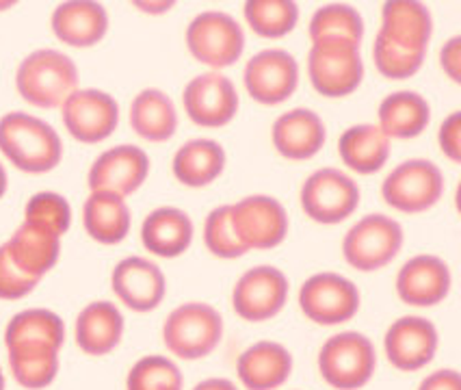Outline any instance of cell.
<instances>
[{"mask_svg": "<svg viewBox=\"0 0 461 390\" xmlns=\"http://www.w3.org/2000/svg\"><path fill=\"white\" fill-rule=\"evenodd\" d=\"M453 277L448 265L433 254H420L410 258L396 276V293L401 302L410 306H436L447 299Z\"/></svg>", "mask_w": 461, "mask_h": 390, "instance_id": "20", "label": "cell"}, {"mask_svg": "<svg viewBox=\"0 0 461 390\" xmlns=\"http://www.w3.org/2000/svg\"><path fill=\"white\" fill-rule=\"evenodd\" d=\"M288 299V277L277 267L260 265L245 271L232 291L234 313L251 323L276 317Z\"/></svg>", "mask_w": 461, "mask_h": 390, "instance_id": "13", "label": "cell"}, {"mask_svg": "<svg viewBox=\"0 0 461 390\" xmlns=\"http://www.w3.org/2000/svg\"><path fill=\"white\" fill-rule=\"evenodd\" d=\"M63 340H66V325L59 314L46 308L23 310L5 330V345L9 356L59 354Z\"/></svg>", "mask_w": 461, "mask_h": 390, "instance_id": "16", "label": "cell"}, {"mask_svg": "<svg viewBox=\"0 0 461 390\" xmlns=\"http://www.w3.org/2000/svg\"><path fill=\"white\" fill-rule=\"evenodd\" d=\"M245 89L256 103L282 104L299 85V63L291 52L271 48L251 57L245 66Z\"/></svg>", "mask_w": 461, "mask_h": 390, "instance_id": "15", "label": "cell"}, {"mask_svg": "<svg viewBox=\"0 0 461 390\" xmlns=\"http://www.w3.org/2000/svg\"><path fill=\"white\" fill-rule=\"evenodd\" d=\"M193 390H239L234 386L230 379H221V377H211V379H203V382L197 384Z\"/></svg>", "mask_w": 461, "mask_h": 390, "instance_id": "44", "label": "cell"}, {"mask_svg": "<svg viewBox=\"0 0 461 390\" xmlns=\"http://www.w3.org/2000/svg\"><path fill=\"white\" fill-rule=\"evenodd\" d=\"M83 226L94 241L117 245L131 232V208L124 197L91 191L83 206Z\"/></svg>", "mask_w": 461, "mask_h": 390, "instance_id": "27", "label": "cell"}, {"mask_svg": "<svg viewBox=\"0 0 461 390\" xmlns=\"http://www.w3.org/2000/svg\"><path fill=\"white\" fill-rule=\"evenodd\" d=\"M438 146L448 161H461V113L455 111L442 122L438 131Z\"/></svg>", "mask_w": 461, "mask_h": 390, "instance_id": "41", "label": "cell"}, {"mask_svg": "<svg viewBox=\"0 0 461 390\" xmlns=\"http://www.w3.org/2000/svg\"><path fill=\"white\" fill-rule=\"evenodd\" d=\"M149 159L137 146H117L102 152L91 165L87 183L91 191H106L126 197L146 183Z\"/></svg>", "mask_w": 461, "mask_h": 390, "instance_id": "17", "label": "cell"}, {"mask_svg": "<svg viewBox=\"0 0 461 390\" xmlns=\"http://www.w3.org/2000/svg\"><path fill=\"white\" fill-rule=\"evenodd\" d=\"M310 40L314 41H349L360 46L364 37V20L357 9L345 3H331L319 7L310 20Z\"/></svg>", "mask_w": 461, "mask_h": 390, "instance_id": "33", "label": "cell"}, {"mask_svg": "<svg viewBox=\"0 0 461 390\" xmlns=\"http://www.w3.org/2000/svg\"><path fill=\"white\" fill-rule=\"evenodd\" d=\"M385 356L399 371H418L433 360L438 351V330L429 319L401 317L388 328L384 339Z\"/></svg>", "mask_w": 461, "mask_h": 390, "instance_id": "19", "label": "cell"}, {"mask_svg": "<svg viewBox=\"0 0 461 390\" xmlns=\"http://www.w3.org/2000/svg\"><path fill=\"white\" fill-rule=\"evenodd\" d=\"M0 390H5V376H3V371H0Z\"/></svg>", "mask_w": 461, "mask_h": 390, "instance_id": "47", "label": "cell"}, {"mask_svg": "<svg viewBox=\"0 0 461 390\" xmlns=\"http://www.w3.org/2000/svg\"><path fill=\"white\" fill-rule=\"evenodd\" d=\"M377 356L364 334L342 332L321 347L319 371L331 388L357 390L371 382Z\"/></svg>", "mask_w": 461, "mask_h": 390, "instance_id": "4", "label": "cell"}, {"mask_svg": "<svg viewBox=\"0 0 461 390\" xmlns=\"http://www.w3.org/2000/svg\"><path fill=\"white\" fill-rule=\"evenodd\" d=\"M273 146L288 161H308L325 146L327 128L310 109H293L273 124Z\"/></svg>", "mask_w": 461, "mask_h": 390, "instance_id": "21", "label": "cell"}, {"mask_svg": "<svg viewBox=\"0 0 461 390\" xmlns=\"http://www.w3.org/2000/svg\"><path fill=\"white\" fill-rule=\"evenodd\" d=\"M403 248V228L388 215H366L353 223L342 241L345 260L357 271L384 269Z\"/></svg>", "mask_w": 461, "mask_h": 390, "instance_id": "6", "label": "cell"}, {"mask_svg": "<svg viewBox=\"0 0 461 390\" xmlns=\"http://www.w3.org/2000/svg\"><path fill=\"white\" fill-rule=\"evenodd\" d=\"M111 286L117 299L135 313H149L158 308L167 291L163 271L152 260L131 256L115 265L111 274Z\"/></svg>", "mask_w": 461, "mask_h": 390, "instance_id": "18", "label": "cell"}, {"mask_svg": "<svg viewBox=\"0 0 461 390\" xmlns=\"http://www.w3.org/2000/svg\"><path fill=\"white\" fill-rule=\"evenodd\" d=\"M135 7L146 14H165L174 7V3H135Z\"/></svg>", "mask_w": 461, "mask_h": 390, "instance_id": "45", "label": "cell"}, {"mask_svg": "<svg viewBox=\"0 0 461 390\" xmlns=\"http://www.w3.org/2000/svg\"><path fill=\"white\" fill-rule=\"evenodd\" d=\"M379 131L388 139H414L431 120V106L416 92H394L379 104Z\"/></svg>", "mask_w": 461, "mask_h": 390, "instance_id": "30", "label": "cell"}, {"mask_svg": "<svg viewBox=\"0 0 461 390\" xmlns=\"http://www.w3.org/2000/svg\"><path fill=\"white\" fill-rule=\"evenodd\" d=\"M0 152L20 172L46 174L61 163L63 143L48 122L14 111L0 120Z\"/></svg>", "mask_w": 461, "mask_h": 390, "instance_id": "1", "label": "cell"}, {"mask_svg": "<svg viewBox=\"0 0 461 390\" xmlns=\"http://www.w3.org/2000/svg\"><path fill=\"white\" fill-rule=\"evenodd\" d=\"M312 87L325 98H345L356 92L364 78L360 46L349 41H314L308 55Z\"/></svg>", "mask_w": 461, "mask_h": 390, "instance_id": "5", "label": "cell"}, {"mask_svg": "<svg viewBox=\"0 0 461 390\" xmlns=\"http://www.w3.org/2000/svg\"><path fill=\"white\" fill-rule=\"evenodd\" d=\"M124 317L111 302H94L80 310L74 325V339L87 356H106L120 345Z\"/></svg>", "mask_w": 461, "mask_h": 390, "instance_id": "26", "label": "cell"}, {"mask_svg": "<svg viewBox=\"0 0 461 390\" xmlns=\"http://www.w3.org/2000/svg\"><path fill=\"white\" fill-rule=\"evenodd\" d=\"M193 222L176 206H160L143 219L141 243L160 258H178L191 248Z\"/></svg>", "mask_w": 461, "mask_h": 390, "instance_id": "25", "label": "cell"}, {"mask_svg": "<svg viewBox=\"0 0 461 390\" xmlns=\"http://www.w3.org/2000/svg\"><path fill=\"white\" fill-rule=\"evenodd\" d=\"M379 35L403 44L407 48L427 50L433 35L431 12L414 0H393L382 9V29Z\"/></svg>", "mask_w": 461, "mask_h": 390, "instance_id": "28", "label": "cell"}, {"mask_svg": "<svg viewBox=\"0 0 461 390\" xmlns=\"http://www.w3.org/2000/svg\"><path fill=\"white\" fill-rule=\"evenodd\" d=\"M439 66L453 83L461 81V37H450L439 50Z\"/></svg>", "mask_w": 461, "mask_h": 390, "instance_id": "42", "label": "cell"}, {"mask_svg": "<svg viewBox=\"0 0 461 390\" xmlns=\"http://www.w3.org/2000/svg\"><path fill=\"white\" fill-rule=\"evenodd\" d=\"M171 169L178 183L202 189L223 174L225 150L212 139H191L176 152Z\"/></svg>", "mask_w": 461, "mask_h": 390, "instance_id": "29", "label": "cell"}, {"mask_svg": "<svg viewBox=\"0 0 461 390\" xmlns=\"http://www.w3.org/2000/svg\"><path fill=\"white\" fill-rule=\"evenodd\" d=\"M237 371L248 390H276L291 377L293 356L284 345L262 340L240 354Z\"/></svg>", "mask_w": 461, "mask_h": 390, "instance_id": "23", "label": "cell"}, {"mask_svg": "<svg viewBox=\"0 0 461 390\" xmlns=\"http://www.w3.org/2000/svg\"><path fill=\"white\" fill-rule=\"evenodd\" d=\"M182 104L193 124L221 128L237 117L240 103L237 87L228 77L221 72H206L186 85Z\"/></svg>", "mask_w": 461, "mask_h": 390, "instance_id": "14", "label": "cell"}, {"mask_svg": "<svg viewBox=\"0 0 461 390\" xmlns=\"http://www.w3.org/2000/svg\"><path fill=\"white\" fill-rule=\"evenodd\" d=\"M243 12L251 31L267 40H280L299 23V7L293 0H249Z\"/></svg>", "mask_w": 461, "mask_h": 390, "instance_id": "34", "label": "cell"}, {"mask_svg": "<svg viewBox=\"0 0 461 390\" xmlns=\"http://www.w3.org/2000/svg\"><path fill=\"white\" fill-rule=\"evenodd\" d=\"M52 33L72 48H89L102 41L109 31V15L100 3L69 0L55 9L50 20Z\"/></svg>", "mask_w": 461, "mask_h": 390, "instance_id": "22", "label": "cell"}, {"mask_svg": "<svg viewBox=\"0 0 461 390\" xmlns=\"http://www.w3.org/2000/svg\"><path fill=\"white\" fill-rule=\"evenodd\" d=\"M61 120L77 141L100 143L120 124V106L113 95L100 89H77L61 104Z\"/></svg>", "mask_w": 461, "mask_h": 390, "instance_id": "12", "label": "cell"}, {"mask_svg": "<svg viewBox=\"0 0 461 390\" xmlns=\"http://www.w3.org/2000/svg\"><path fill=\"white\" fill-rule=\"evenodd\" d=\"M5 191H7V172H5V168L0 165V197L5 195Z\"/></svg>", "mask_w": 461, "mask_h": 390, "instance_id": "46", "label": "cell"}, {"mask_svg": "<svg viewBox=\"0 0 461 390\" xmlns=\"http://www.w3.org/2000/svg\"><path fill=\"white\" fill-rule=\"evenodd\" d=\"M418 390H461V377L453 368H442L422 379Z\"/></svg>", "mask_w": 461, "mask_h": 390, "instance_id": "43", "label": "cell"}, {"mask_svg": "<svg viewBox=\"0 0 461 390\" xmlns=\"http://www.w3.org/2000/svg\"><path fill=\"white\" fill-rule=\"evenodd\" d=\"M131 126L139 137L163 143L176 135L178 113L171 98L160 89H143L131 104Z\"/></svg>", "mask_w": 461, "mask_h": 390, "instance_id": "32", "label": "cell"}, {"mask_svg": "<svg viewBox=\"0 0 461 390\" xmlns=\"http://www.w3.org/2000/svg\"><path fill=\"white\" fill-rule=\"evenodd\" d=\"M15 89L37 109H55L78 89L77 63L59 50H35L20 63Z\"/></svg>", "mask_w": 461, "mask_h": 390, "instance_id": "2", "label": "cell"}, {"mask_svg": "<svg viewBox=\"0 0 461 390\" xmlns=\"http://www.w3.org/2000/svg\"><path fill=\"white\" fill-rule=\"evenodd\" d=\"M126 390H182L180 368L165 356H146L128 373Z\"/></svg>", "mask_w": 461, "mask_h": 390, "instance_id": "36", "label": "cell"}, {"mask_svg": "<svg viewBox=\"0 0 461 390\" xmlns=\"http://www.w3.org/2000/svg\"><path fill=\"white\" fill-rule=\"evenodd\" d=\"M37 285L40 280L23 274L5 252V245H0V299H23L33 293Z\"/></svg>", "mask_w": 461, "mask_h": 390, "instance_id": "40", "label": "cell"}, {"mask_svg": "<svg viewBox=\"0 0 461 390\" xmlns=\"http://www.w3.org/2000/svg\"><path fill=\"white\" fill-rule=\"evenodd\" d=\"M186 48L193 59L217 72L239 61L245 50V33L232 15L203 12L186 29Z\"/></svg>", "mask_w": 461, "mask_h": 390, "instance_id": "8", "label": "cell"}, {"mask_svg": "<svg viewBox=\"0 0 461 390\" xmlns=\"http://www.w3.org/2000/svg\"><path fill=\"white\" fill-rule=\"evenodd\" d=\"M223 336V319L211 304H182L163 325L165 347L182 360L211 356Z\"/></svg>", "mask_w": 461, "mask_h": 390, "instance_id": "3", "label": "cell"}, {"mask_svg": "<svg viewBox=\"0 0 461 390\" xmlns=\"http://www.w3.org/2000/svg\"><path fill=\"white\" fill-rule=\"evenodd\" d=\"M230 219L245 249L277 248L288 234V215L280 200L271 195H249L230 206Z\"/></svg>", "mask_w": 461, "mask_h": 390, "instance_id": "11", "label": "cell"}, {"mask_svg": "<svg viewBox=\"0 0 461 390\" xmlns=\"http://www.w3.org/2000/svg\"><path fill=\"white\" fill-rule=\"evenodd\" d=\"M12 376L23 388L41 390L55 382L59 373V354L48 356H9Z\"/></svg>", "mask_w": 461, "mask_h": 390, "instance_id": "39", "label": "cell"}, {"mask_svg": "<svg viewBox=\"0 0 461 390\" xmlns=\"http://www.w3.org/2000/svg\"><path fill=\"white\" fill-rule=\"evenodd\" d=\"M303 213L323 226L345 222L360 206V186L351 176L334 168H323L305 180L299 194Z\"/></svg>", "mask_w": 461, "mask_h": 390, "instance_id": "9", "label": "cell"}, {"mask_svg": "<svg viewBox=\"0 0 461 390\" xmlns=\"http://www.w3.org/2000/svg\"><path fill=\"white\" fill-rule=\"evenodd\" d=\"M5 252L23 274L41 280L57 265L59 252H61V237L23 222V226L5 243Z\"/></svg>", "mask_w": 461, "mask_h": 390, "instance_id": "24", "label": "cell"}, {"mask_svg": "<svg viewBox=\"0 0 461 390\" xmlns=\"http://www.w3.org/2000/svg\"><path fill=\"white\" fill-rule=\"evenodd\" d=\"M338 154L351 172L362 176L375 174L388 161L390 139L375 124L351 126L338 141Z\"/></svg>", "mask_w": 461, "mask_h": 390, "instance_id": "31", "label": "cell"}, {"mask_svg": "<svg viewBox=\"0 0 461 390\" xmlns=\"http://www.w3.org/2000/svg\"><path fill=\"white\" fill-rule=\"evenodd\" d=\"M203 243H206L208 252L223 260H232L248 254V249L239 241L232 228L230 206H217L208 213L206 223H203Z\"/></svg>", "mask_w": 461, "mask_h": 390, "instance_id": "38", "label": "cell"}, {"mask_svg": "<svg viewBox=\"0 0 461 390\" xmlns=\"http://www.w3.org/2000/svg\"><path fill=\"white\" fill-rule=\"evenodd\" d=\"M444 194V176L436 163L427 159H410L385 176L382 197L394 211L416 215L439 202Z\"/></svg>", "mask_w": 461, "mask_h": 390, "instance_id": "7", "label": "cell"}, {"mask_svg": "<svg viewBox=\"0 0 461 390\" xmlns=\"http://www.w3.org/2000/svg\"><path fill=\"white\" fill-rule=\"evenodd\" d=\"M24 222L33 223L37 228H44L48 232L63 237L72 223V208L63 195L52 191H41L29 200L24 208Z\"/></svg>", "mask_w": 461, "mask_h": 390, "instance_id": "37", "label": "cell"}, {"mask_svg": "<svg viewBox=\"0 0 461 390\" xmlns=\"http://www.w3.org/2000/svg\"><path fill=\"white\" fill-rule=\"evenodd\" d=\"M427 50H418V48H407L403 44L388 40V37L379 35L375 37L373 59L377 66L379 74L393 81H403V78L414 77L418 69L425 63Z\"/></svg>", "mask_w": 461, "mask_h": 390, "instance_id": "35", "label": "cell"}, {"mask_svg": "<svg viewBox=\"0 0 461 390\" xmlns=\"http://www.w3.org/2000/svg\"><path fill=\"white\" fill-rule=\"evenodd\" d=\"M299 308L310 322L319 325H338L351 322L360 310V291L338 274H316L303 282L299 291Z\"/></svg>", "mask_w": 461, "mask_h": 390, "instance_id": "10", "label": "cell"}]
</instances>
